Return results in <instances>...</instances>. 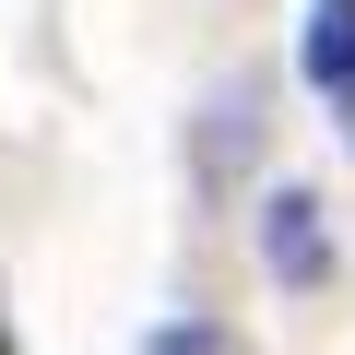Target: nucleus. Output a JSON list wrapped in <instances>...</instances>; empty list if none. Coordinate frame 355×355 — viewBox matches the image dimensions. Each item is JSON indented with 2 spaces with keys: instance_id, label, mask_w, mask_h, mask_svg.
<instances>
[{
  "instance_id": "1",
  "label": "nucleus",
  "mask_w": 355,
  "mask_h": 355,
  "mask_svg": "<svg viewBox=\"0 0 355 355\" xmlns=\"http://www.w3.org/2000/svg\"><path fill=\"white\" fill-rule=\"evenodd\" d=\"M261 272L284 284V296H308V284H331V214H320V190H296V178H284V190H261Z\"/></svg>"
},
{
  "instance_id": "2",
  "label": "nucleus",
  "mask_w": 355,
  "mask_h": 355,
  "mask_svg": "<svg viewBox=\"0 0 355 355\" xmlns=\"http://www.w3.org/2000/svg\"><path fill=\"white\" fill-rule=\"evenodd\" d=\"M296 83L308 95H355V0H308V12H296Z\"/></svg>"
},
{
  "instance_id": "3",
  "label": "nucleus",
  "mask_w": 355,
  "mask_h": 355,
  "mask_svg": "<svg viewBox=\"0 0 355 355\" xmlns=\"http://www.w3.org/2000/svg\"><path fill=\"white\" fill-rule=\"evenodd\" d=\"M154 355H214V331H202V320H178V331H154Z\"/></svg>"
},
{
  "instance_id": "4",
  "label": "nucleus",
  "mask_w": 355,
  "mask_h": 355,
  "mask_svg": "<svg viewBox=\"0 0 355 355\" xmlns=\"http://www.w3.org/2000/svg\"><path fill=\"white\" fill-rule=\"evenodd\" d=\"M343 154H355V95H343Z\"/></svg>"
}]
</instances>
